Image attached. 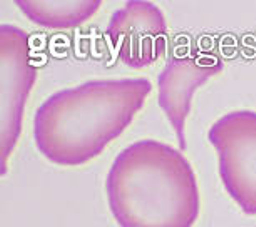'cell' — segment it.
<instances>
[{
	"label": "cell",
	"instance_id": "cell-1",
	"mask_svg": "<svg viewBox=\"0 0 256 227\" xmlns=\"http://www.w3.org/2000/svg\"><path fill=\"white\" fill-rule=\"evenodd\" d=\"M152 85L148 79H98L62 89L38 105L34 141L62 167L90 162L131 125Z\"/></svg>",
	"mask_w": 256,
	"mask_h": 227
},
{
	"label": "cell",
	"instance_id": "cell-2",
	"mask_svg": "<svg viewBox=\"0 0 256 227\" xmlns=\"http://www.w3.org/2000/svg\"><path fill=\"white\" fill-rule=\"evenodd\" d=\"M106 192L119 227H192L201 211L191 162L156 139L120 151L109 169Z\"/></svg>",
	"mask_w": 256,
	"mask_h": 227
},
{
	"label": "cell",
	"instance_id": "cell-3",
	"mask_svg": "<svg viewBox=\"0 0 256 227\" xmlns=\"http://www.w3.org/2000/svg\"><path fill=\"white\" fill-rule=\"evenodd\" d=\"M208 139L218 152L226 192L244 214L256 216V112L223 115L211 125Z\"/></svg>",
	"mask_w": 256,
	"mask_h": 227
},
{
	"label": "cell",
	"instance_id": "cell-4",
	"mask_svg": "<svg viewBox=\"0 0 256 227\" xmlns=\"http://www.w3.org/2000/svg\"><path fill=\"white\" fill-rule=\"evenodd\" d=\"M0 70H2V104H0V154L2 176L22 132L24 109L37 79V65L32 55L30 37L16 25L0 27Z\"/></svg>",
	"mask_w": 256,
	"mask_h": 227
},
{
	"label": "cell",
	"instance_id": "cell-5",
	"mask_svg": "<svg viewBox=\"0 0 256 227\" xmlns=\"http://www.w3.org/2000/svg\"><path fill=\"white\" fill-rule=\"evenodd\" d=\"M106 35L116 59L131 69H144L166 54L168 22L156 3L129 0L112 13Z\"/></svg>",
	"mask_w": 256,
	"mask_h": 227
},
{
	"label": "cell",
	"instance_id": "cell-6",
	"mask_svg": "<svg viewBox=\"0 0 256 227\" xmlns=\"http://www.w3.org/2000/svg\"><path fill=\"white\" fill-rule=\"evenodd\" d=\"M223 70V60L218 55L204 52H186L174 55L158 77L159 107L178 135L181 149H186V119L191 110L192 95L211 77Z\"/></svg>",
	"mask_w": 256,
	"mask_h": 227
},
{
	"label": "cell",
	"instance_id": "cell-7",
	"mask_svg": "<svg viewBox=\"0 0 256 227\" xmlns=\"http://www.w3.org/2000/svg\"><path fill=\"white\" fill-rule=\"evenodd\" d=\"M16 5L36 25L76 28L99 12L100 0H16Z\"/></svg>",
	"mask_w": 256,
	"mask_h": 227
}]
</instances>
